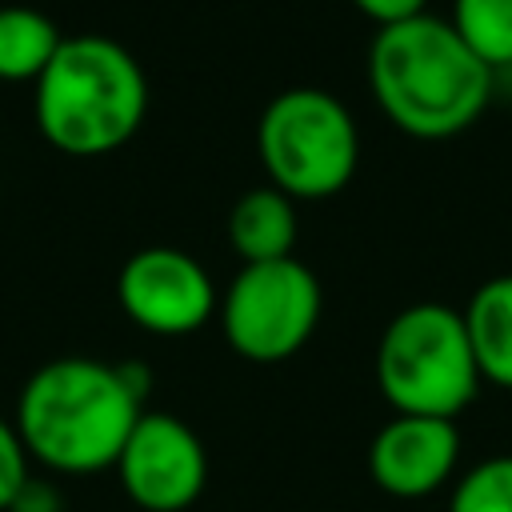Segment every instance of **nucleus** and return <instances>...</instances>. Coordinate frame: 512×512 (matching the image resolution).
Returning <instances> with one entry per match:
<instances>
[{
    "mask_svg": "<svg viewBox=\"0 0 512 512\" xmlns=\"http://www.w3.org/2000/svg\"><path fill=\"white\" fill-rule=\"evenodd\" d=\"M148 112V80L140 60L112 36H64L52 64L32 84V116L40 136L76 160L124 148Z\"/></svg>",
    "mask_w": 512,
    "mask_h": 512,
    "instance_id": "nucleus-3",
    "label": "nucleus"
},
{
    "mask_svg": "<svg viewBox=\"0 0 512 512\" xmlns=\"http://www.w3.org/2000/svg\"><path fill=\"white\" fill-rule=\"evenodd\" d=\"M220 328L236 356L252 364H280L296 356L324 312V292L316 272L296 260L244 264L220 296Z\"/></svg>",
    "mask_w": 512,
    "mask_h": 512,
    "instance_id": "nucleus-6",
    "label": "nucleus"
},
{
    "mask_svg": "<svg viewBox=\"0 0 512 512\" xmlns=\"http://www.w3.org/2000/svg\"><path fill=\"white\" fill-rule=\"evenodd\" d=\"M460 464L456 420L392 412L368 444V476L396 500H424L440 492Z\"/></svg>",
    "mask_w": 512,
    "mask_h": 512,
    "instance_id": "nucleus-9",
    "label": "nucleus"
},
{
    "mask_svg": "<svg viewBox=\"0 0 512 512\" xmlns=\"http://www.w3.org/2000/svg\"><path fill=\"white\" fill-rule=\"evenodd\" d=\"M376 108L416 140H448L472 128L492 100V68L468 52L444 16L376 28L368 44Z\"/></svg>",
    "mask_w": 512,
    "mask_h": 512,
    "instance_id": "nucleus-2",
    "label": "nucleus"
},
{
    "mask_svg": "<svg viewBox=\"0 0 512 512\" xmlns=\"http://www.w3.org/2000/svg\"><path fill=\"white\" fill-rule=\"evenodd\" d=\"M8 512H60V492H56L48 480L28 476V480L20 484V492H16V500H12Z\"/></svg>",
    "mask_w": 512,
    "mask_h": 512,
    "instance_id": "nucleus-17",
    "label": "nucleus"
},
{
    "mask_svg": "<svg viewBox=\"0 0 512 512\" xmlns=\"http://www.w3.org/2000/svg\"><path fill=\"white\" fill-rule=\"evenodd\" d=\"M376 388L392 412L456 420L480 388L464 316L440 300L400 308L376 344Z\"/></svg>",
    "mask_w": 512,
    "mask_h": 512,
    "instance_id": "nucleus-4",
    "label": "nucleus"
},
{
    "mask_svg": "<svg viewBox=\"0 0 512 512\" xmlns=\"http://www.w3.org/2000/svg\"><path fill=\"white\" fill-rule=\"evenodd\" d=\"M120 312L156 336H188L220 308L208 268L172 244H148L132 252L116 272Z\"/></svg>",
    "mask_w": 512,
    "mask_h": 512,
    "instance_id": "nucleus-7",
    "label": "nucleus"
},
{
    "mask_svg": "<svg viewBox=\"0 0 512 512\" xmlns=\"http://www.w3.org/2000/svg\"><path fill=\"white\" fill-rule=\"evenodd\" d=\"M352 4L376 28H392V24H404V20H416L428 12V0H352Z\"/></svg>",
    "mask_w": 512,
    "mask_h": 512,
    "instance_id": "nucleus-16",
    "label": "nucleus"
},
{
    "mask_svg": "<svg viewBox=\"0 0 512 512\" xmlns=\"http://www.w3.org/2000/svg\"><path fill=\"white\" fill-rule=\"evenodd\" d=\"M448 24L492 72L512 64V0H452Z\"/></svg>",
    "mask_w": 512,
    "mask_h": 512,
    "instance_id": "nucleus-13",
    "label": "nucleus"
},
{
    "mask_svg": "<svg viewBox=\"0 0 512 512\" xmlns=\"http://www.w3.org/2000/svg\"><path fill=\"white\" fill-rule=\"evenodd\" d=\"M480 380L512 388V272L488 276L460 308Z\"/></svg>",
    "mask_w": 512,
    "mask_h": 512,
    "instance_id": "nucleus-11",
    "label": "nucleus"
},
{
    "mask_svg": "<svg viewBox=\"0 0 512 512\" xmlns=\"http://www.w3.org/2000/svg\"><path fill=\"white\" fill-rule=\"evenodd\" d=\"M296 232H300L296 200L272 184L248 188L228 212V240L244 264H268L292 256Z\"/></svg>",
    "mask_w": 512,
    "mask_h": 512,
    "instance_id": "nucleus-10",
    "label": "nucleus"
},
{
    "mask_svg": "<svg viewBox=\"0 0 512 512\" xmlns=\"http://www.w3.org/2000/svg\"><path fill=\"white\" fill-rule=\"evenodd\" d=\"M256 156L268 184L292 200H328L352 184L360 132L352 112L324 88L300 84L272 96L256 120Z\"/></svg>",
    "mask_w": 512,
    "mask_h": 512,
    "instance_id": "nucleus-5",
    "label": "nucleus"
},
{
    "mask_svg": "<svg viewBox=\"0 0 512 512\" xmlns=\"http://www.w3.org/2000/svg\"><path fill=\"white\" fill-rule=\"evenodd\" d=\"M60 44H64V32L48 12L28 4L0 8V80L4 84H20V80L36 84Z\"/></svg>",
    "mask_w": 512,
    "mask_h": 512,
    "instance_id": "nucleus-12",
    "label": "nucleus"
},
{
    "mask_svg": "<svg viewBox=\"0 0 512 512\" xmlns=\"http://www.w3.org/2000/svg\"><path fill=\"white\" fill-rule=\"evenodd\" d=\"M448 512H512V452L472 464L452 484Z\"/></svg>",
    "mask_w": 512,
    "mask_h": 512,
    "instance_id": "nucleus-14",
    "label": "nucleus"
},
{
    "mask_svg": "<svg viewBox=\"0 0 512 512\" xmlns=\"http://www.w3.org/2000/svg\"><path fill=\"white\" fill-rule=\"evenodd\" d=\"M116 476L124 496L144 512H184L208 484V452L192 424L172 412H140L128 432Z\"/></svg>",
    "mask_w": 512,
    "mask_h": 512,
    "instance_id": "nucleus-8",
    "label": "nucleus"
},
{
    "mask_svg": "<svg viewBox=\"0 0 512 512\" xmlns=\"http://www.w3.org/2000/svg\"><path fill=\"white\" fill-rule=\"evenodd\" d=\"M28 460H32V456H28V448H24L20 432H16V424L0 416V512L12 508L20 484L32 476Z\"/></svg>",
    "mask_w": 512,
    "mask_h": 512,
    "instance_id": "nucleus-15",
    "label": "nucleus"
},
{
    "mask_svg": "<svg viewBox=\"0 0 512 512\" xmlns=\"http://www.w3.org/2000/svg\"><path fill=\"white\" fill-rule=\"evenodd\" d=\"M148 368L140 360L60 356L40 364L16 396V432L28 456L64 476L116 468V456L148 400Z\"/></svg>",
    "mask_w": 512,
    "mask_h": 512,
    "instance_id": "nucleus-1",
    "label": "nucleus"
}]
</instances>
